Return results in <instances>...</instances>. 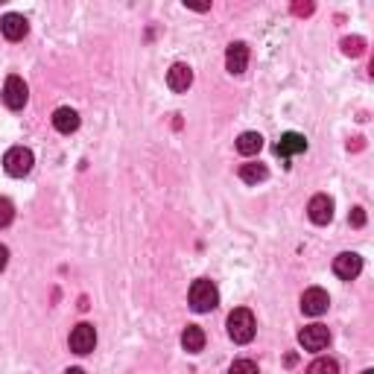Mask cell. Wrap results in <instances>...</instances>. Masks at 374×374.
I'll list each match as a JSON object with an SVG mask.
<instances>
[{
  "label": "cell",
  "mask_w": 374,
  "mask_h": 374,
  "mask_svg": "<svg viewBox=\"0 0 374 374\" xmlns=\"http://www.w3.org/2000/svg\"><path fill=\"white\" fill-rule=\"evenodd\" d=\"M293 12L295 15H310V12H313V3H293Z\"/></svg>",
  "instance_id": "23"
},
{
  "label": "cell",
  "mask_w": 374,
  "mask_h": 374,
  "mask_svg": "<svg viewBox=\"0 0 374 374\" xmlns=\"http://www.w3.org/2000/svg\"><path fill=\"white\" fill-rule=\"evenodd\" d=\"M6 264H9V248H6V246H0V272L6 269Z\"/></svg>",
  "instance_id": "24"
},
{
  "label": "cell",
  "mask_w": 374,
  "mask_h": 374,
  "mask_svg": "<svg viewBox=\"0 0 374 374\" xmlns=\"http://www.w3.org/2000/svg\"><path fill=\"white\" fill-rule=\"evenodd\" d=\"M53 129L61 132V135H70V132H77L79 129V115L73 108L68 106H61L53 111Z\"/></svg>",
  "instance_id": "14"
},
{
  "label": "cell",
  "mask_w": 374,
  "mask_h": 374,
  "mask_svg": "<svg viewBox=\"0 0 374 374\" xmlns=\"http://www.w3.org/2000/svg\"><path fill=\"white\" fill-rule=\"evenodd\" d=\"M0 32H3L9 41H21L23 35L30 32V23L23 15H18V12H9V15H3V21H0Z\"/></svg>",
  "instance_id": "11"
},
{
  "label": "cell",
  "mask_w": 374,
  "mask_h": 374,
  "mask_svg": "<svg viewBox=\"0 0 374 374\" xmlns=\"http://www.w3.org/2000/svg\"><path fill=\"white\" fill-rule=\"evenodd\" d=\"M217 304H219V293H217L214 281H205V278L193 281V286H190V307L196 310V313H210Z\"/></svg>",
  "instance_id": "2"
},
{
  "label": "cell",
  "mask_w": 374,
  "mask_h": 374,
  "mask_svg": "<svg viewBox=\"0 0 374 374\" xmlns=\"http://www.w3.org/2000/svg\"><path fill=\"white\" fill-rule=\"evenodd\" d=\"M298 342H302L304 351H322L331 342V331L325 325H307L302 333H298Z\"/></svg>",
  "instance_id": "8"
},
{
  "label": "cell",
  "mask_w": 374,
  "mask_h": 374,
  "mask_svg": "<svg viewBox=\"0 0 374 374\" xmlns=\"http://www.w3.org/2000/svg\"><path fill=\"white\" fill-rule=\"evenodd\" d=\"M348 222H351L354 228H363V226H366V210H363V208H351V214H348Z\"/></svg>",
  "instance_id": "22"
},
{
  "label": "cell",
  "mask_w": 374,
  "mask_h": 374,
  "mask_svg": "<svg viewBox=\"0 0 374 374\" xmlns=\"http://www.w3.org/2000/svg\"><path fill=\"white\" fill-rule=\"evenodd\" d=\"M255 331H257V322H255V313L246 307H237L231 310L228 316V336L237 342V345H248L255 339Z\"/></svg>",
  "instance_id": "1"
},
{
  "label": "cell",
  "mask_w": 374,
  "mask_h": 374,
  "mask_svg": "<svg viewBox=\"0 0 374 374\" xmlns=\"http://www.w3.org/2000/svg\"><path fill=\"white\" fill-rule=\"evenodd\" d=\"M333 272H336V278H342V281H354L360 272H363V257H360L357 252H342V255H336V260H333Z\"/></svg>",
  "instance_id": "6"
},
{
  "label": "cell",
  "mask_w": 374,
  "mask_h": 374,
  "mask_svg": "<svg viewBox=\"0 0 374 374\" xmlns=\"http://www.w3.org/2000/svg\"><path fill=\"white\" fill-rule=\"evenodd\" d=\"M65 374H85V371H82V368H68Z\"/></svg>",
  "instance_id": "25"
},
{
  "label": "cell",
  "mask_w": 374,
  "mask_h": 374,
  "mask_svg": "<svg viewBox=\"0 0 374 374\" xmlns=\"http://www.w3.org/2000/svg\"><path fill=\"white\" fill-rule=\"evenodd\" d=\"M328 304H331V298L322 286H310V290H304V295H302V313L304 316H322L328 310Z\"/></svg>",
  "instance_id": "9"
},
{
  "label": "cell",
  "mask_w": 374,
  "mask_h": 374,
  "mask_svg": "<svg viewBox=\"0 0 374 374\" xmlns=\"http://www.w3.org/2000/svg\"><path fill=\"white\" fill-rule=\"evenodd\" d=\"M307 374H339V366H336V360H331V357H319L307 366Z\"/></svg>",
  "instance_id": "18"
},
{
  "label": "cell",
  "mask_w": 374,
  "mask_h": 374,
  "mask_svg": "<svg viewBox=\"0 0 374 374\" xmlns=\"http://www.w3.org/2000/svg\"><path fill=\"white\" fill-rule=\"evenodd\" d=\"M167 85H170V91H176V94H184L187 88L193 85V70L184 65V61H176L170 70H167Z\"/></svg>",
  "instance_id": "12"
},
{
  "label": "cell",
  "mask_w": 374,
  "mask_h": 374,
  "mask_svg": "<svg viewBox=\"0 0 374 374\" xmlns=\"http://www.w3.org/2000/svg\"><path fill=\"white\" fill-rule=\"evenodd\" d=\"M228 374H257V363H252V360H234Z\"/></svg>",
  "instance_id": "21"
},
{
  "label": "cell",
  "mask_w": 374,
  "mask_h": 374,
  "mask_svg": "<svg viewBox=\"0 0 374 374\" xmlns=\"http://www.w3.org/2000/svg\"><path fill=\"white\" fill-rule=\"evenodd\" d=\"M307 217H310V222H316V226H328L333 219V199L328 193H316L307 205Z\"/></svg>",
  "instance_id": "7"
},
{
  "label": "cell",
  "mask_w": 374,
  "mask_h": 374,
  "mask_svg": "<svg viewBox=\"0 0 374 374\" xmlns=\"http://www.w3.org/2000/svg\"><path fill=\"white\" fill-rule=\"evenodd\" d=\"M12 217H15V205H12L6 196H0V228H6Z\"/></svg>",
  "instance_id": "20"
},
{
  "label": "cell",
  "mask_w": 374,
  "mask_h": 374,
  "mask_svg": "<svg viewBox=\"0 0 374 374\" xmlns=\"http://www.w3.org/2000/svg\"><path fill=\"white\" fill-rule=\"evenodd\" d=\"M260 149H264V138H260V132H243L240 138H237V152L240 155H257Z\"/></svg>",
  "instance_id": "16"
},
{
  "label": "cell",
  "mask_w": 374,
  "mask_h": 374,
  "mask_svg": "<svg viewBox=\"0 0 374 374\" xmlns=\"http://www.w3.org/2000/svg\"><path fill=\"white\" fill-rule=\"evenodd\" d=\"M226 68H228V73H234V77H240V73L248 68V47L243 41L228 44V50H226Z\"/></svg>",
  "instance_id": "13"
},
{
  "label": "cell",
  "mask_w": 374,
  "mask_h": 374,
  "mask_svg": "<svg viewBox=\"0 0 374 374\" xmlns=\"http://www.w3.org/2000/svg\"><path fill=\"white\" fill-rule=\"evenodd\" d=\"M27 97H30V91H27V82H23L21 77H6V82H3V103H6V108H12V111H21L23 106H27Z\"/></svg>",
  "instance_id": "4"
},
{
  "label": "cell",
  "mask_w": 374,
  "mask_h": 374,
  "mask_svg": "<svg viewBox=\"0 0 374 374\" xmlns=\"http://www.w3.org/2000/svg\"><path fill=\"white\" fill-rule=\"evenodd\" d=\"M181 348L187 354H199L205 348V331L196 328V325H187L181 333Z\"/></svg>",
  "instance_id": "15"
},
{
  "label": "cell",
  "mask_w": 374,
  "mask_h": 374,
  "mask_svg": "<svg viewBox=\"0 0 374 374\" xmlns=\"http://www.w3.org/2000/svg\"><path fill=\"white\" fill-rule=\"evenodd\" d=\"M32 164H35V158H32V152L27 146H12L9 152L3 155V170L9 173L12 179H23L32 170Z\"/></svg>",
  "instance_id": "3"
},
{
  "label": "cell",
  "mask_w": 374,
  "mask_h": 374,
  "mask_svg": "<svg viewBox=\"0 0 374 374\" xmlns=\"http://www.w3.org/2000/svg\"><path fill=\"white\" fill-rule=\"evenodd\" d=\"M307 149V138L298 132H286L281 135V141L275 144V155L278 158H293V155H302Z\"/></svg>",
  "instance_id": "10"
},
{
  "label": "cell",
  "mask_w": 374,
  "mask_h": 374,
  "mask_svg": "<svg viewBox=\"0 0 374 374\" xmlns=\"http://www.w3.org/2000/svg\"><path fill=\"white\" fill-rule=\"evenodd\" d=\"M363 50H366V41L360 39V35L342 41V53H345V56H354V59H357V56H363Z\"/></svg>",
  "instance_id": "19"
},
{
  "label": "cell",
  "mask_w": 374,
  "mask_h": 374,
  "mask_svg": "<svg viewBox=\"0 0 374 374\" xmlns=\"http://www.w3.org/2000/svg\"><path fill=\"white\" fill-rule=\"evenodd\" d=\"M68 345H70V351H73V354H91V351H94V345H97V331H94V325H88V322L77 325V328L70 331Z\"/></svg>",
  "instance_id": "5"
},
{
  "label": "cell",
  "mask_w": 374,
  "mask_h": 374,
  "mask_svg": "<svg viewBox=\"0 0 374 374\" xmlns=\"http://www.w3.org/2000/svg\"><path fill=\"white\" fill-rule=\"evenodd\" d=\"M363 374H374V371H371V368H366V371H363Z\"/></svg>",
  "instance_id": "26"
},
{
  "label": "cell",
  "mask_w": 374,
  "mask_h": 374,
  "mask_svg": "<svg viewBox=\"0 0 374 374\" xmlns=\"http://www.w3.org/2000/svg\"><path fill=\"white\" fill-rule=\"evenodd\" d=\"M266 176H269L266 164H243L240 167V179L246 184H260V181H266Z\"/></svg>",
  "instance_id": "17"
}]
</instances>
